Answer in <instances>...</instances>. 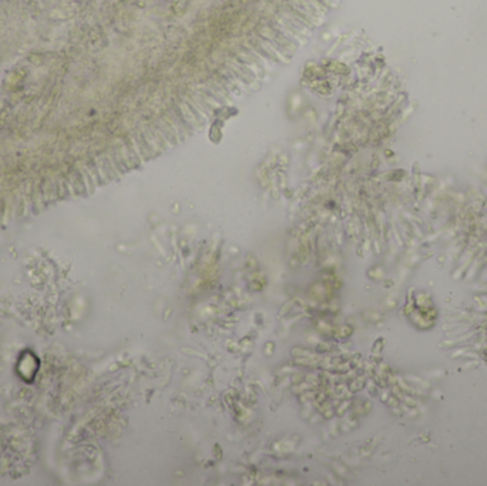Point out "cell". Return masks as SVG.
<instances>
[{"label":"cell","mask_w":487,"mask_h":486,"mask_svg":"<svg viewBox=\"0 0 487 486\" xmlns=\"http://www.w3.org/2000/svg\"><path fill=\"white\" fill-rule=\"evenodd\" d=\"M197 90H200L202 94H205L208 99H211L212 102H214V103H217L218 106H227V104H228V102L225 100V97H224L222 94H218V93H215V91H214V90H212L211 87L207 85V83H204L202 86H198V87H197Z\"/></svg>","instance_id":"obj_1"},{"label":"cell","mask_w":487,"mask_h":486,"mask_svg":"<svg viewBox=\"0 0 487 486\" xmlns=\"http://www.w3.org/2000/svg\"><path fill=\"white\" fill-rule=\"evenodd\" d=\"M138 134H140V140H141V144L144 146V148H146V151L149 153L150 158H154V157H157V156H155V151H154V148H152V146L150 144L149 140H147V137H146V134H144V131H143V130H138Z\"/></svg>","instance_id":"obj_9"},{"label":"cell","mask_w":487,"mask_h":486,"mask_svg":"<svg viewBox=\"0 0 487 486\" xmlns=\"http://www.w3.org/2000/svg\"><path fill=\"white\" fill-rule=\"evenodd\" d=\"M178 104H180V107H181V110H183V114H184V117H185V120H187V122H190L191 124H192V126L195 127V130H198V128H201V126H200V124H198V122H197V120H195V119H194V116H192V114H191V111H190V110H188V107L185 106V104H184V103H183V102H181V100H180V102H178Z\"/></svg>","instance_id":"obj_8"},{"label":"cell","mask_w":487,"mask_h":486,"mask_svg":"<svg viewBox=\"0 0 487 486\" xmlns=\"http://www.w3.org/2000/svg\"><path fill=\"white\" fill-rule=\"evenodd\" d=\"M166 116L168 117L169 120H171V123H172V124L175 126V128L178 130V134H180V141H184L185 139H188V136H187V133H185L184 127L181 126V124H180V122L177 120V117H175V114H174L172 108H169V110H167V111H166Z\"/></svg>","instance_id":"obj_7"},{"label":"cell","mask_w":487,"mask_h":486,"mask_svg":"<svg viewBox=\"0 0 487 486\" xmlns=\"http://www.w3.org/2000/svg\"><path fill=\"white\" fill-rule=\"evenodd\" d=\"M130 136H131V140H133V143H134V147H135V150H137V153L140 154L141 160H143L144 163H146V161H149V160H151V158H150L149 153L146 151L144 146L141 144V140H140V134H138V131H137V133H134V134H130Z\"/></svg>","instance_id":"obj_6"},{"label":"cell","mask_w":487,"mask_h":486,"mask_svg":"<svg viewBox=\"0 0 487 486\" xmlns=\"http://www.w3.org/2000/svg\"><path fill=\"white\" fill-rule=\"evenodd\" d=\"M155 122V124H157V127H158V130L161 131V134L164 136V139H166V141L168 143V146H169V148L171 147H175L178 143H180V140H178V137L177 136H174L171 131H169L168 128H167V126L163 123V120H161V117H158V119H155L154 120Z\"/></svg>","instance_id":"obj_3"},{"label":"cell","mask_w":487,"mask_h":486,"mask_svg":"<svg viewBox=\"0 0 487 486\" xmlns=\"http://www.w3.org/2000/svg\"><path fill=\"white\" fill-rule=\"evenodd\" d=\"M181 102H183L185 106L188 107V110L191 111V114L194 116V119L198 122V124H200L201 127L205 126V123H207V117H205V116H204V114L200 111V108H197V107H195V104L191 102L188 97H181Z\"/></svg>","instance_id":"obj_4"},{"label":"cell","mask_w":487,"mask_h":486,"mask_svg":"<svg viewBox=\"0 0 487 486\" xmlns=\"http://www.w3.org/2000/svg\"><path fill=\"white\" fill-rule=\"evenodd\" d=\"M172 111H174V114H175L177 120L180 122V124L184 127V130H185L187 136H188V137H191V136H192V134H194L197 130H195V127L192 126L190 122H187V120H185V117H184V114H183V110H181V107H180V104H178V102H177V103L172 106Z\"/></svg>","instance_id":"obj_2"},{"label":"cell","mask_w":487,"mask_h":486,"mask_svg":"<svg viewBox=\"0 0 487 486\" xmlns=\"http://www.w3.org/2000/svg\"><path fill=\"white\" fill-rule=\"evenodd\" d=\"M150 127H151V133H152V136H154V139H155V144H157V147L161 150V153H163V151H167L169 148L168 143L166 141L164 136H163L161 131L158 130V127H157V124H155L154 120L150 123Z\"/></svg>","instance_id":"obj_5"}]
</instances>
